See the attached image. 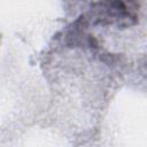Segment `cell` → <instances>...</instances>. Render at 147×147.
Returning <instances> with one entry per match:
<instances>
[{
    "mask_svg": "<svg viewBox=\"0 0 147 147\" xmlns=\"http://www.w3.org/2000/svg\"><path fill=\"white\" fill-rule=\"evenodd\" d=\"M136 18V9L124 0H105L91 9V20L100 24L130 25Z\"/></svg>",
    "mask_w": 147,
    "mask_h": 147,
    "instance_id": "1",
    "label": "cell"
}]
</instances>
